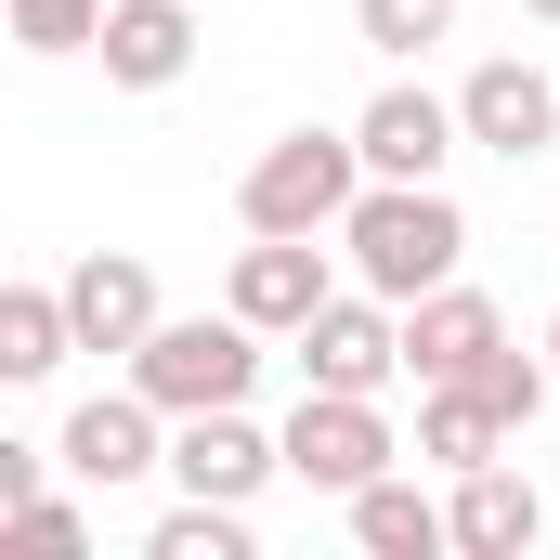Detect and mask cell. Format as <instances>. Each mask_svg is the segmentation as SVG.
Returning a JSON list of instances; mask_svg holds the SVG:
<instances>
[{
	"instance_id": "d6986e66",
	"label": "cell",
	"mask_w": 560,
	"mask_h": 560,
	"mask_svg": "<svg viewBox=\"0 0 560 560\" xmlns=\"http://www.w3.org/2000/svg\"><path fill=\"white\" fill-rule=\"evenodd\" d=\"M469 392H482V405H495L509 430H535V418H548V392H560V365H522V352L495 339V352L469 365Z\"/></svg>"
},
{
	"instance_id": "2e32d148",
	"label": "cell",
	"mask_w": 560,
	"mask_h": 560,
	"mask_svg": "<svg viewBox=\"0 0 560 560\" xmlns=\"http://www.w3.org/2000/svg\"><path fill=\"white\" fill-rule=\"evenodd\" d=\"M495 443H509V418H495L469 378H430V392H418V456H430V469H482Z\"/></svg>"
},
{
	"instance_id": "7402d4cb",
	"label": "cell",
	"mask_w": 560,
	"mask_h": 560,
	"mask_svg": "<svg viewBox=\"0 0 560 560\" xmlns=\"http://www.w3.org/2000/svg\"><path fill=\"white\" fill-rule=\"evenodd\" d=\"M13 535H39L52 560H79V548H92V522H79L66 495H39V509H13Z\"/></svg>"
},
{
	"instance_id": "ba28073f",
	"label": "cell",
	"mask_w": 560,
	"mask_h": 560,
	"mask_svg": "<svg viewBox=\"0 0 560 560\" xmlns=\"http://www.w3.org/2000/svg\"><path fill=\"white\" fill-rule=\"evenodd\" d=\"M222 300H235V313H248L261 339H300V326H313V313H326L339 287H326V248H313V235H248Z\"/></svg>"
},
{
	"instance_id": "ffe728a7",
	"label": "cell",
	"mask_w": 560,
	"mask_h": 560,
	"mask_svg": "<svg viewBox=\"0 0 560 560\" xmlns=\"http://www.w3.org/2000/svg\"><path fill=\"white\" fill-rule=\"evenodd\" d=\"M352 26H365V52H430V39H456V0H352Z\"/></svg>"
},
{
	"instance_id": "7c38bea8",
	"label": "cell",
	"mask_w": 560,
	"mask_h": 560,
	"mask_svg": "<svg viewBox=\"0 0 560 560\" xmlns=\"http://www.w3.org/2000/svg\"><path fill=\"white\" fill-rule=\"evenodd\" d=\"M456 548L469 560H535V535H548V495L509 469V456H482V469H456Z\"/></svg>"
},
{
	"instance_id": "277c9868",
	"label": "cell",
	"mask_w": 560,
	"mask_h": 560,
	"mask_svg": "<svg viewBox=\"0 0 560 560\" xmlns=\"http://www.w3.org/2000/svg\"><path fill=\"white\" fill-rule=\"evenodd\" d=\"M392 469V418H378V392H300V418H287V482H313V495H365Z\"/></svg>"
},
{
	"instance_id": "e0dca14e",
	"label": "cell",
	"mask_w": 560,
	"mask_h": 560,
	"mask_svg": "<svg viewBox=\"0 0 560 560\" xmlns=\"http://www.w3.org/2000/svg\"><path fill=\"white\" fill-rule=\"evenodd\" d=\"M66 352H79L66 287H0V378H52Z\"/></svg>"
},
{
	"instance_id": "d4e9b609",
	"label": "cell",
	"mask_w": 560,
	"mask_h": 560,
	"mask_svg": "<svg viewBox=\"0 0 560 560\" xmlns=\"http://www.w3.org/2000/svg\"><path fill=\"white\" fill-rule=\"evenodd\" d=\"M548 365H560V313H548Z\"/></svg>"
},
{
	"instance_id": "7a4b0ae2",
	"label": "cell",
	"mask_w": 560,
	"mask_h": 560,
	"mask_svg": "<svg viewBox=\"0 0 560 560\" xmlns=\"http://www.w3.org/2000/svg\"><path fill=\"white\" fill-rule=\"evenodd\" d=\"M365 183H378V170H365L352 131H275L248 156V183H235V222H248V235H339Z\"/></svg>"
},
{
	"instance_id": "9c48e42d",
	"label": "cell",
	"mask_w": 560,
	"mask_h": 560,
	"mask_svg": "<svg viewBox=\"0 0 560 560\" xmlns=\"http://www.w3.org/2000/svg\"><path fill=\"white\" fill-rule=\"evenodd\" d=\"M352 143H365V170H378V183H443V156L469 143V118H456L443 92H418V79H392V92L352 118Z\"/></svg>"
},
{
	"instance_id": "30bf717a",
	"label": "cell",
	"mask_w": 560,
	"mask_h": 560,
	"mask_svg": "<svg viewBox=\"0 0 560 560\" xmlns=\"http://www.w3.org/2000/svg\"><path fill=\"white\" fill-rule=\"evenodd\" d=\"M456 118H469V143H482V156H535V143H560V92H548V66L495 52V66H469Z\"/></svg>"
},
{
	"instance_id": "4fadbf2b",
	"label": "cell",
	"mask_w": 560,
	"mask_h": 560,
	"mask_svg": "<svg viewBox=\"0 0 560 560\" xmlns=\"http://www.w3.org/2000/svg\"><path fill=\"white\" fill-rule=\"evenodd\" d=\"M495 339H509V326H495L482 287H430V300H405V378H418V392H430V378H469Z\"/></svg>"
},
{
	"instance_id": "9a60e30c",
	"label": "cell",
	"mask_w": 560,
	"mask_h": 560,
	"mask_svg": "<svg viewBox=\"0 0 560 560\" xmlns=\"http://www.w3.org/2000/svg\"><path fill=\"white\" fill-rule=\"evenodd\" d=\"M352 548L365 560H430V548H456V509H430L405 469H378V482L352 495Z\"/></svg>"
},
{
	"instance_id": "603a6c76",
	"label": "cell",
	"mask_w": 560,
	"mask_h": 560,
	"mask_svg": "<svg viewBox=\"0 0 560 560\" xmlns=\"http://www.w3.org/2000/svg\"><path fill=\"white\" fill-rule=\"evenodd\" d=\"M39 495H52V482H39V443H0V522L39 509Z\"/></svg>"
},
{
	"instance_id": "52a82bcc",
	"label": "cell",
	"mask_w": 560,
	"mask_h": 560,
	"mask_svg": "<svg viewBox=\"0 0 560 560\" xmlns=\"http://www.w3.org/2000/svg\"><path fill=\"white\" fill-rule=\"evenodd\" d=\"M156 418H170L156 392H92V405L66 418V443H52V456H66V469H79L92 495H118V482H143V469H170Z\"/></svg>"
},
{
	"instance_id": "6da1fadb",
	"label": "cell",
	"mask_w": 560,
	"mask_h": 560,
	"mask_svg": "<svg viewBox=\"0 0 560 560\" xmlns=\"http://www.w3.org/2000/svg\"><path fill=\"white\" fill-rule=\"evenodd\" d=\"M339 248H352V287L430 300V287H456V261H469V209L443 183H365L352 222H339Z\"/></svg>"
},
{
	"instance_id": "3957f363",
	"label": "cell",
	"mask_w": 560,
	"mask_h": 560,
	"mask_svg": "<svg viewBox=\"0 0 560 560\" xmlns=\"http://www.w3.org/2000/svg\"><path fill=\"white\" fill-rule=\"evenodd\" d=\"M261 378V326L222 300V313H156V339L131 352V392H156L170 418H209V405H248Z\"/></svg>"
},
{
	"instance_id": "44dd1931",
	"label": "cell",
	"mask_w": 560,
	"mask_h": 560,
	"mask_svg": "<svg viewBox=\"0 0 560 560\" xmlns=\"http://www.w3.org/2000/svg\"><path fill=\"white\" fill-rule=\"evenodd\" d=\"M13 39L26 52H92L105 39V0H13Z\"/></svg>"
},
{
	"instance_id": "5bb4252c",
	"label": "cell",
	"mask_w": 560,
	"mask_h": 560,
	"mask_svg": "<svg viewBox=\"0 0 560 560\" xmlns=\"http://www.w3.org/2000/svg\"><path fill=\"white\" fill-rule=\"evenodd\" d=\"M92 52H105L118 92H170V79L196 66V13H183V0H105V39H92Z\"/></svg>"
},
{
	"instance_id": "8fae6325",
	"label": "cell",
	"mask_w": 560,
	"mask_h": 560,
	"mask_svg": "<svg viewBox=\"0 0 560 560\" xmlns=\"http://www.w3.org/2000/svg\"><path fill=\"white\" fill-rule=\"evenodd\" d=\"M66 326H79V352H143L156 339V275H143L131 248L66 261Z\"/></svg>"
},
{
	"instance_id": "ac0fdd59",
	"label": "cell",
	"mask_w": 560,
	"mask_h": 560,
	"mask_svg": "<svg viewBox=\"0 0 560 560\" xmlns=\"http://www.w3.org/2000/svg\"><path fill=\"white\" fill-rule=\"evenodd\" d=\"M143 560H248V509H235V495H183V509L143 535Z\"/></svg>"
},
{
	"instance_id": "cb8c5ba5",
	"label": "cell",
	"mask_w": 560,
	"mask_h": 560,
	"mask_svg": "<svg viewBox=\"0 0 560 560\" xmlns=\"http://www.w3.org/2000/svg\"><path fill=\"white\" fill-rule=\"evenodd\" d=\"M522 13H548V26H560V0H522Z\"/></svg>"
},
{
	"instance_id": "5b68a950",
	"label": "cell",
	"mask_w": 560,
	"mask_h": 560,
	"mask_svg": "<svg viewBox=\"0 0 560 560\" xmlns=\"http://www.w3.org/2000/svg\"><path fill=\"white\" fill-rule=\"evenodd\" d=\"M300 378H313V392H392V378H405V300L339 287V300L300 326Z\"/></svg>"
},
{
	"instance_id": "8992f818",
	"label": "cell",
	"mask_w": 560,
	"mask_h": 560,
	"mask_svg": "<svg viewBox=\"0 0 560 560\" xmlns=\"http://www.w3.org/2000/svg\"><path fill=\"white\" fill-rule=\"evenodd\" d=\"M275 469H287V430H261L248 405H209V418L170 430V482H183V495H235V509H248Z\"/></svg>"
}]
</instances>
